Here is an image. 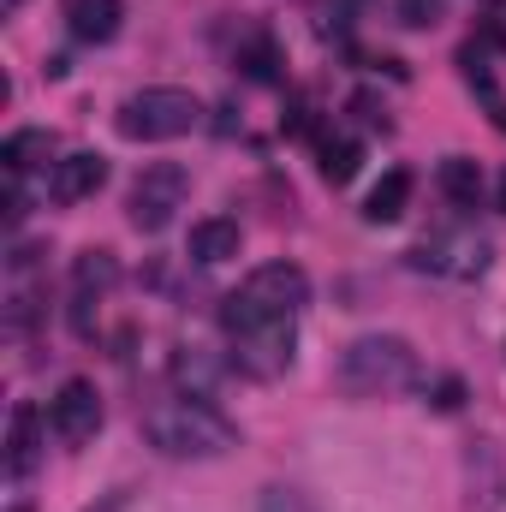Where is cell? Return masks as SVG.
I'll return each mask as SVG.
<instances>
[{
  "mask_svg": "<svg viewBox=\"0 0 506 512\" xmlns=\"http://www.w3.org/2000/svg\"><path fill=\"white\" fill-rule=\"evenodd\" d=\"M143 441L161 459H227L239 447V423L221 417L203 393H173L143 411Z\"/></svg>",
  "mask_w": 506,
  "mask_h": 512,
  "instance_id": "6da1fadb",
  "label": "cell"
},
{
  "mask_svg": "<svg viewBox=\"0 0 506 512\" xmlns=\"http://www.w3.org/2000/svg\"><path fill=\"white\" fill-rule=\"evenodd\" d=\"M489 239L477 233V227H459V233H435V239H423L411 262L417 268H429V274H447V280H477L483 268H489Z\"/></svg>",
  "mask_w": 506,
  "mask_h": 512,
  "instance_id": "52a82bcc",
  "label": "cell"
},
{
  "mask_svg": "<svg viewBox=\"0 0 506 512\" xmlns=\"http://www.w3.org/2000/svg\"><path fill=\"white\" fill-rule=\"evenodd\" d=\"M459 405H465V382L459 376H441L435 382V411H459Z\"/></svg>",
  "mask_w": 506,
  "mask_h": 512,
  "instance_id": "44dd1931",
  "label": "cell"
},
{
  "mask_svg": "<svg viewBox=\"0 0 506 512\" xmlns=\"http://www.w3.org/2000/svg\"><path fill=\"white\" fill-rule=\"evenodd\" d=\"M12 6H18V0H12Z\"/></svg>",
  "mask_w": 506,
  "mask_h": 512,
  "instance_id": "603a6c76",
  "label": "cell"
},
{
  "mask_svg": "<svg viewBox=\"0 0 506 512\" xmlns=\"http://www.w3.org/2000/svg\"><path fill=\"white\" fill-rule=\"evenodd\" d=\"M358 161H364V149H358L352 137H340V143L328 137V143H322V179H328V185H352V179H358Z\"/></svg>",
  "mask_w": 506,
  "mask_h": 512,
  "instance_id": "e0dca14e",
  "label": "cell"
},
{
  "mask_svg": "<svg viewBox=\"0 0 506 512\" xmlns=\"http://www.w3.org/2000/svg\"><path fill=\"white\" fill-rule=\"evenodd\" d=\"M239 245H245L239 221H227V215H209V221H197V227H191V239H185V256H191V262H203V268H215V262L239 256Z\"/></svg>",
  "mask_w": 506,
  "mask_h": 512,
  "instance_id": "7c38bea8",
  "label": "cell"
},
{
  "mask_svg": "<svg viewBox=\"0 0 506 512\" xmlns=\"http://www.w3.org/2000/svg\"><path fill=\"white\" fill-rule=\"evenodd\" d=\"M239 66H245V78H256V84H274V78H280V54H274L268 36H256L251 48L239 54Z\"/></svg>",
  "mask_w": 506,
  "mask_h": 512,
  "instance_id": "ac0fdd59",
  "label": "cell"
},
{
  "mask_svg": "<svg viewBox=\"0 0 506 512\" xmlns=\"http://www.w3.org/2000/svg\"><path fill=\"white\" fill-rule=\"evenodd\" d=\"M334 382H340L346 399H393V393H405L417 382V352L399 334H364L340 352Z\"/></svg>",
  "mask_w": 506,
  "mask_h": 512,
  "instance_id": "7a4b0ae2",
  "label": "cell"
},
{
  "mask_svg": "<svg viewBox=\"0 0 506 512\" xmlns=\"http://www.w3.org/2000/svg\"><path fill=\"white\" fill-rule=\"evenodd\" d=\"M256 512H322L304 489H286V483H274V489H262L256 495Z\"/></svg>",
  "mask_w": 506,
  "mask_h": 512,
  "instance_id": "d6986e66",
  "label": "cell"
},
{
  "mask_svg": "<svg viewBox=\"0 0 506 512\" xmlns=\"http://www.w3.org/2000/svg\"><path fill=\"white\" fill-rule=\"evenodd\" d=\"M405 203H411V173H405V167H387L381 185L370 191V203H364V215H370L376 227H387V221L405 215Z\"/></svg>",
  "mask_w": 506,
  "mask_h": 512,
  "instance_id": "5bb4252c",
  "label": "cell"
},
{
  "mask_svg": "<svg viewBox=\"0 0 506 512\" xmlns=\"http://www.w3.org/2000/svg\"><path fill=\"white\" fill-rule=\"evenodd\" d=\"M435 185H441V197H447V203L477 209V197H483V167H477L471 155H447V161H441V173H435Z\"/></svg>",
  "mask_w": 506,
  "mask_h": 512,
  "instance_id": "4fadbf2b",
  "label": "cell"
},
{
  "mask_svg": "<svg viewBox=\"0 0 506 512\" xmlns=\"http://www.w3.org/2000/svg\"><path fill=\"white\" fill-rule=\"evenodd\" d=\"M48 155H54V131H12V137H6V149H0V161H6V173H12V179H18V173H30V167H42V161H48Z\"/></svg>",
  "mask_w": 506,
  "mask_h": 512,
  "instance_id": "2e32d148",
  "label": "cell"
},
{
  "mask_svg": "<svg viewBox=\"0 0 506 512\" xmlns=\"http://www.w3.org/2000/svg\"><path fill=\"white\" fill-rule=\"evenodd\" d=\"M48 429H54L66 447L96 441V429H102V393H96V382H84V376L60 382V393L48 399Z\"/></svg>",
  "mask_w": 506,
  "mask_h": 512,
  "instance_id": "ba28073f",
  "label": "cell"
},
{
  "mask_svg": "<svg viewBox=\"0 0 506 512\" xmlns=\"http://www.w3.org/2000/svg\"><path fill=\"white\" fill-rule=\"evenodd\" d=\"M441 18V0H399V24H411V30H429Z\"/></svg>",
  "mask_w": 506,
  "mask_h": 512,
  "instance_id": "ffe728a7",
  "label": "cell"
},
{
  "mask_svg": "<svg viewBox=\"0 0 506 512\" xmlns=\"http://www.w3.org/2000/svg\"><path fill=\"white\" fill-rule=\"evenodd\" d=\"M120 286V262H114V251H84L78 262H72V292H78V334H90V304L102 298V292H114Z\"/></svg>",
  "mask_w": 506,
  "mask_h": 512,
  "instance_id": "30bf717a",
  "label": "cell"
},
{
  "mask_svg": "<svg viewBox=\"0 0 506 512\" xmlns=\"http://www.w3.org/2000/svg\"><path fill=\"white\" fill-rule=\"evenodd\" d=\"M185 197H191V173H185L179 161H155V167H143L137 185H131V197H126L131 227H137V233H161V227H173V215L185 209Z\"/></svg>",
  "mask_w": 506,
  "mask_h": 512,
  "instance_id": "8992f818",
  "label": "cell"
},
{
  "mask_svg": "<svg viewBox=\"0 0 506 512\" xmlns=\"http://www.w3.org/2000/svg\"><path fill=\"white\" fill-rule=\"evenodd\" d=\"M36 405H12V435H6V471L24 477L36 465Z\"/></svg>",
  "mask_w": 506,
  "mask_h": 512,
  "instance_id": "9a60e30c",
  "label": "cell"
},
{
  "mask_svg": "<svg viewBox=\"0 0 506 512\" xmlns=\"http://www.w3.org/2000/svg\"><path fill=\"white\" fill-rule=\"evenodd\" d=\"M501 215H506V173H501Z\"/></svg>",
  "mask_w": 506,
  "mask_h": 512,
  "instance_id": "7402d4cb",
  "label": "cell"
},
{
  "mask_svg": "<svg viewBox=\"0 0 506 512\" xmlns=\"http://www.w3.org/2000/svg\"><path fill=\"white\" fill-rule=\"evenodd\" d=\"M108 185V161L96 149H78L66 161H54V179H48V197L54 203H90L96 191Z\"/></svg>",
  "mask_w": 506,
  "mask_h": 512,
  "instance_id": "9c48e42d",
  "label": "cell"
},
{
  "mask_svg": "<svg viewBox=\"0 0 506 512\" xmlns=\"http://www.w3.org/2000/svg\"><path fill=\"white\" fill-rule=\"evenodd\" d=\"M60 18L78 42H114L126 24V0H60Z\"/></svg>",
  "mask_w": 506,
  "mask_h": 512,
  "instance_id": "8fae6325",
  "label": "cell"
},
{
  "mask_svg": "<svg viewBox=\"0 0 506 512\" xmlns=\"http://www.w3.org/2000/svg\"><path fill=\"white\" fill-rule=\"evenodd\" d=\"M304 304H310V274L298 262H262L221 304V322H233V316H298Z\"/></svg>",
  "mask_w": 506,
  "mask_h": 512,
  "instance_id": "277c9868",
  "label": "cell"
},
{
  "mask_svg": "<svg viewBox=\"0 0 506 512\" xmlns=\"http://www.w3.org/2000/svg\"><path fill=\"white\" fill-rule=\"evenodd\" d=\"M197 126H203V102L173 84H149L120 102V137H131V143H173Z\"/></svg>",
  "mask_w": 506,
  "mask_h": 512,
  "instance_id": "3957f363",
  "label": "cell"
},
{
  "mask_svg": "<svg viewBox=\"0 0 506 512\" xmlns=\"http://www.w3.org/2000/svg\"><path fill=\"white\" fill-rule=\"evenodd\" d=\"M298 316H233V322H221L227 334H233V358H239V370L245 376H280L286 364H292V340H298V328H292Z\"/></svg>",
  "mask_w": 506,
  "mask_h": 512,
  "instance_id": "5b68a950",
  "label": "cell"
}]
</instances>
